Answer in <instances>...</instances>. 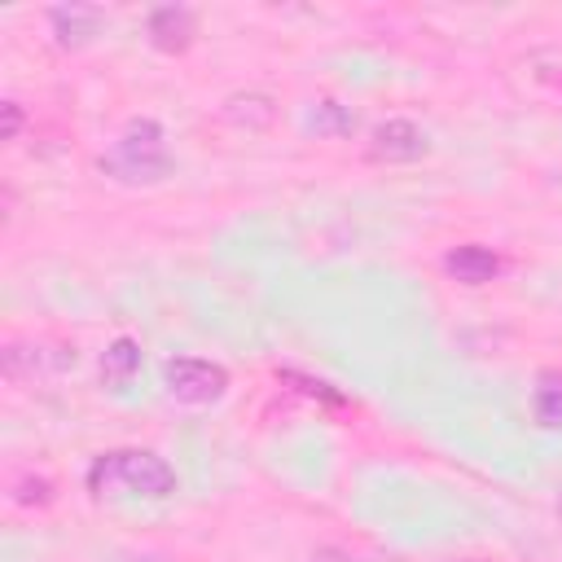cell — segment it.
Listing matches in <instances>:
<instances>
[{
    "mask_svg": "<svg viewBox=\"0 0 562 562\" xmlns=\"http://www.w3.org/2000/svg\"><path fill=\"white\" fill-rule=\"evenodd\" d=\"M97 167L119 184H162L176 171V158L154 119H132L119 140L97 158Z\"/></svg>",
    "mask_w": 562,
    "mask_h": 562,
    "instance_id": "obj_1",
    "label": "cell"
},
{
    "mask_svg": "<svg viewBox=\"0 0 562 562\" xmlns=\"http://www.w3.org/2000/svg\"><path fill=\"white\" fill-rule=\"evenodd\" d=\"M88 492L92 496H119V492H132V496H171L176 492V470L158 457V452H145V448H119V452H101L88 470Z\"/></svg>",
    "mask_w": 562,
    "mask_h": 562,
    "instance_id": "obj_2",
    "label": "cell"
},
{
    "mask_svg": "<svg viewBox=\"0 0 562 562\" xmlns=\"http://www.w3.org/2000/svg\"><path fill=\"white\" fill-rule=\"evenodd\" d=\"M162 386L176 404L184 408H206V404H220L224 391H228V369L215 364V360H202V356H171L162 364Z\"/></svg>",
    "mask_w": 562,
    "mask_h": 562,
    "instance_id": "obj_3",
    "label": "cell"
},
{
    "mask_svg": "<svg viewBox=\"0 0 562 562\" xmlns=\"http://www.w3.org/2000/svg\"><path fill=\"white\" fill-rule=\"evenodd\" d=\"M426 149H430V140L413 119H382L369 140V154L382 162H417V158H426Z\"/></svg>",
    "mask_w": 562,
    "mask_h": 562,
    "instance_id": "obj_4",
    "label": "cell"
},
{
    "mask_svg": "<svg viewBox=\"0 0 562 562\" xmlns=\"http://www.w3.org/2000/svg\"><path fill=\"white\" fill-rule=\"evenodd\" d=\"M145 31H149V44L158 53H184L198 35V18L189 4H158V9H149Z\"/></svg>",
    "mask_w": 562,
    "mask_h": 562,
    "instance_id": "obj_5",
    "label": "cell"
},
{
    "mask_svg": "<svg viewBox=\"0 0 562 562\" xmlns=\"http://www.w3.org/2000/svg\"><path fill=\"white\" fill-rule=\"evenodd\" d=\"M101 22H105V13L97 4H57V9H48V26H53V40L61 48L92 44L101 35Z\"/></svg>",
    "mask_w": 562,
    "mask_h": 562,
    "instance_id": "obj_6",
    "label": "cell"
},
{
    "mask_svg": "<svg viewBox=\"0 0 562 562\" xmlns=\"http://www.w3.org/2000/svg\"><path fill=\"white\" fill-rule=\"evenodd\" d=\"M220 119L233 123V127H241V132H263V127L277 119V101H272L268 92H255V88L228 92V97L220 101Z\"/></svg>",
    "mask_w": 562,
    "mask_h": 562,
    "instance_id": "obj_7",
    "label": "cell"
},
{
    "mask_svg": "<svg viewBox=\"0 0 562 562\" xmlns=\"http://www.w3.org/2000/svg\"><path fill=\"white\" fill-rule=\"evenodd\" d=\"M443 272L452 281H461V285H487L501 272V259L487 246H474L470 241V246H457V250L443 255Z\"/></svg>",
    "mask_w": 562,
    "mask_h": 562,
    "instance_id": "obj_8",
    "label": "cell"
},
{
    "mask_svg": "<svg viewBox=\"0 0 562 562\" xmlns=\"http://www.w3.org/2000/svg\"><path fill=\"white\" fill-rule=\"evenodd\" d=\"M57 364L48 360V351L44 347H35V342H9L4 347V373L13 378V382H35V378H44V373H53Z\"/></svg>",
    "mask_w": 562,
    "mask_h": 562,
    "instance_id": "obj_9",
    "label": "cell"
},
{
    "mask_svg": "<svg viewBox=\"0 0 562 562\" xmlns=\"http://www.w3.org/2000/svg\"><path fill=\"white\" fill-rule=\"evenodd\" d=\"M531 413L544 430H562V373L558 369H544L536 378V391H531Z\"/></svg>",
    "mask_w": 562,
    "mask_h": 562,
    "instance_id": "obj_10",
    "label": "cell"
},
{
    "mask_svg": "<svg viewBox=\"0 0 562 562\" xmlns=\"http://www.w3.org/2000/svg\"><path fill=\"white\" fill-rule=\"evenodd\" d=\"M140 369V342L136 338H114L105 351H101V378L105 382H127L132 373Z\"/></svg>",
    "mask_w": 562,
    "mask_h": 562,
    "instance_id": "obj_11",
    "label": "cell"
},
{
    "mask_svg": "<svg viewBox=\"0 0 562 562\" xmlns=\"http://www.w3.org/2000/svg\"><path fill=\"white\" fill-rule=\"evenodd\" d=\"M307 132H316V136H351L356 132V114L325 97V101H316L307 110Z\"/></svg>",
    "mask_w": 562,
    "mask_h": 562,
    "instance_id": "obj_12",
    "label": "cell"
},
{
    "mask_svg": "<svg viewBox=\"0 0 562 562\" xmlns=\"http://www.w3.org/2000/svg\"><path fill=\"white\" fill-rule=\"evenodd\" d=\"M281 382H294L303 395H312V400H325V404H342V395L329 386V382H321V378H307V373H299V369H281L277 373Z\"/></svg>",
    "mask_w": 562,
    "mask_h": 562,
    "instance_id": "obj_13",
    "label": "cell"
},
{
    "mask_svg": "<svg viewBox=\"0 0 562 562\" xmlns=\"http://www.w3.org/2000/svg\"><path fill=\"white\" fill-rule=\"evenodd\" d=\"M13 501H18V505H48V501H53V483H48V479H22V483L13 487Z\"/></svg>",
    "mask_w": 562,
    "mask_h": 562,
    "instance_id": "obj_14",
    "label": "cell"
},
{
    "mask_svg": "<svg viewBox=\"0 0 562 562\" xmlns=\"http://www.w3.org/2000/svg\"><path fill=\"white\" fill-rule=\"evenodd\" d=\"M0 114H4V140H18V132H22V105L18 101H4Z\"/></svg>",
    "mask_w": 562,
    "mask_h": 562,
    "instance_id": "obj_15",
    "label": "cell"
},
{
    "mask_svg": "<svg viewBox=\"0 0 562 562\" xmlns=\"http://www.w3.org/2000/svg\"><path fill=\"white\" fill-rule=\"evenodd\" d=\"M114 562H171V558L154 553V549H123V553H114Z\"/></svg>",
    "mask_w": 562,
    "mask_h": 562,
    "instance_id": "obj_16",
    "label": "cell"
},
{
    "mask_svg": "<svg viewBox=\"0 0 562 562\" xmlns=\"http://www.w3.org/2000/svg\"><path fill=\"white\" fill-rule=\"evenodd\" d=\"M307 562H351V553L347 549H338V544H321V549H312V558Z\"/></svg>",
    "mask_w": 562,
    "mask_h": 562,
    "instance_id": "obj_17",
    "label": "cell"
},
{
    "mask_svg": "<svg viewBox=\"0 0 562 562\" xmlns=\"http://www.w3.org/2000/svg\"><path fill=\"white\" fill-rule=\"evenodd\" d=\"M457 562H479V558H457Z\"/></svg>",
    "mask_w": 562,
    "mask_h": 562,
    "instance_id": "obj_18",
    "label": "cell"
},
{
    "mask_svg": "<svg viewBox=\"0 0 562 562\" xmlns=\"http://www.w3.org/2000/svg\"><path fill=\"white\" fill-rule=\"evenodd\" d=\"M558 514H562V496H558Z\"/></svg>",
    "mask_w": 562,
    "mask_h": 562,
    "instance_id": "obj_19",
    "label": "cell"
}]
</instances>
